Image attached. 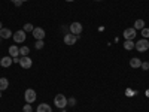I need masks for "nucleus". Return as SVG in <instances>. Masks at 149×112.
I'll list each match as a JSON object with an SVG mask.
<instances>
[{"label":"nucleus","mask_w":149,"mask_h":112,"mask_svg":"<svg viewBox=\"0 0 149 112\" xmlns=\"http://www.w3.org/2000/svg\"><path fill=\"white\" fill-rule=\"evenodd\" d=\"M54 105L57 106V108H60V109H64L66 106H67V97L64 96V94H57L55 97H54Z\"/></svg>","instance_id":"f257e3e1"},{"label":"nucleus","mask_w":149,"mask_h":112,"mask_svg":"<svg viewBox=\"0 0 149 112\" xmlns=\"http://www.w3.org/2000/svg\"><path fill=\"white\" fill-rule=\"evenodd\" d=\"M10 2H12V3H15V2H17V0H10Z\"/></svg>","instance_id":"cd10ccee"},{"label":"nucleus","mask_w":149,"mask_h":112,"mask_svg":"<svg viewBox=\"0 0 149 112\" xmlns=\"http://www.w3.org/2000/svg\"><path fill=\"white\" fill-rule=\"evenodd\" d=\"M12 60H14V63H19V58H18V57H15V58H12Z\"/></svg>","instance_id":"a878e982"},{"label":"nucleus","mask_w":149,"mask_h":112,"mask_svg":"<svg viewBox=\"0 0 149 112\" xmlns=\"http://www.w3.org/2000/svg\"><path fill=\"white\" fill-rule=\"evenodd\" d=\"M142 34H143V39H148L149 37V29H142Z\"/></svg>","instance_id":"5701e85b"},{"label":"nucleus","mask_w":149,"mask_h":112,"mask_svg":"<svg viewBox=\"0 0 149 112\" xmlns=\"http://www.w3.org/2000/svg\"><path fill=\"white\" fill-rule=\"evenodd\" d=\"M21 5H22L21 0H17V2H15V6H21Z\"/></svg>","instance_id":"393cba45"},{"label":"nucleus","mask_w":149,"mask_h":112,"mask_svg":"<svg viewBox=\"0 0 149 112\" xmlns=\"http://www.w3.org/2000/svg\"><path fill=\"white\" fill-rule=\"evenodd\" d=\"M140 69H143V70H149V63H148V61H142Z\"/></svg>","instance_id":"b1692460"},{"label":"nucleus","mask_w":149,"mask_h":112,"mask_svg":"<svg viewBox=\"0 0 149 112\" xmlns=\"http://www.w3.org/2000/svg\"><path fill=\"white\" fill-rule=\"evenodd\" d=\"M3 29V26H2V22H0V30H2Z\"/></svg>","instance_id":"bb28decb"},{"label":"nucleus","mask_w":149,"mask_h":112,"mask_svg":"<svg viewBox=\"0 0 149 112\" xmlns=\"http://www.w3.org/2000/svg\"><path fill=\"white\" fill-rule=\"evenodd\" d=\"M22 112H33V108H31V105H30V103L24 105V108H22Z\"/></svg>","instance_id":"aec40b11"},{"label":"nucleus","mask_w":149,"mask_h":112,"mask_svg":"<svg viewBox=\"0 0 149 112\" xmlns=\"http://www.w3.org/2000/svg\"><path fill=\"white\" fill-rule=\"evenodd\" d=\"M19 54H21V57H26V55H29V54H30V48H29L27 45L21 46V48H19Z\"/></svg>","instance_id":"f3484780"},{"label":"nucleus","mask_w":149,"mask_h":112,"mask_svg":"<svg viewBox=\"0 0 149 112\" xmlns=\"http://www.w3.org/2000/svg\"><path fill=\"white\" fill-rule=\"evenodd\" d=\"M12 63H14V60H12V57H10V55L0 58V66H2V67H9Z\"/></svg>","instance_id":"9b49d317"},{"label":"nucleus","mask_w":149,"mask_h":112,"mask_svg":"<svg viewBox=\"0 0 149 112\" xmlns=\"http://www.w3.org/2000/svg\"><path fill=\"white\" fill-rule=\"evenodd\" d=\"M76 41H78V36H74L72 33H67L64 36V43L66 45H74V43H76Z\"/></svg>","instance_id":"1a4fd4ad"},{"label":"nucleus","mask_w":149,"mask_h":112,"mask_svg":"<svg viewBox=\"0 0 149 112\" xmlns=\"http://www.w3.org/2000/svg\"><path fill=\"white\" fill-rule=\"evenodd\" d=\"M21 2H22V3H24V2H29V0H21Z\"/></svg>","instance_id":"c85d7f7f"},{"label":"nucleus","mask_w":149,"mask_h":112,"mask_svg":"<svg viewBox=\"0 0 149 112\" xmlns=\"http://www.w3.org/2000/svg\"><path fill=\"white\" fill-rule=\"evenodd\" d=\"M130 66H131L133 69H139V67L142 66V60H140V58H137V57L131 58V60H130Z\"/></svg>","instance_id":"4468645a"},{"label":"nucleus","mask_w":149,"mask_h":112,"mask_svg":"<svg viewBox=\"0 0 149 112\" xmlns=\"http://www.w3.org/2000/svg\"><path fill=\"white\" fill-rule=\"evenodd\" d=\"M8 52H9V55H10L12 58H15V57H19V55H21V54H19V48H18L17 45H10L9 49H8Z\"/></svg>","instance_id":"9d476101"},{"label":"nucleus","mask_w":149,"mask_h":112,"mask_svg":"<svg viewBox=\"0 0 149 112\" xmlns=\"http://www.w3.org/2000/svg\"><path fill=\"white\" fill-rule=\"evenodd\" d=\"M24 99H26L27 103H33L36 102V91L33 88H27L26 93H24Z\"/></svg>","instance_id":"39448f33"},{"label":"nucleus","mask_w":149,"mask_h":112,"mask_svg":"<svg viewBox=\"0 0 149 112\" xmlns=\"http://www.w3.org/2000/svg\"><path fill=\"white\" fill-rule=\"evenodd\" d=\"M66 2H74V0H66Z\"/></svg>","instance_id":"c756f323"},{"label":"nucleus","mask_w":149,"mask_h":112,"mask_svg":"<svg viewBox=\"0 0 149 112\" xmlns=\"http://www.w3.org/2000/svg\"><path fill=\"white\" fill-rule=\"evenodd\" d=\"M95 2H102V0H95Z\"/></svg>","instance_id":"7c9ffc66"},{"label":"nucleus","mask_w":149,"mask_h":112,"mask_svg":"<svg viewBox=\"0 0 149 112\" xmlns=\"http://www.w3.org/2000/svg\"><path fill=\"white\" fill-rule=\"evenodd\" d=\"M34 46H36V49H42L45 46V43H43V41H36Z\"/></svg>","instance_id":"6ab92c4d"},{"label":"nucleus","mask_w":149,"mask_h":112,"mask_svg":"<svg viewBox=\"0 0 149 112\" xmlns=\"http://www.w3.org/2000/svg\"><path fill=\"white\" fill-rule=\"evenodd\" d=\"M12 33L10 32V29H6V27H3L2 30H0V37H2V39H9V37H12Z\"/></svg>","instance_id":"f8f14e48"},{"label":"nucleus","mask_w":149,"mask_h":112,"mask_svg":"<svg viewBox=\"0 0 149 112\" xmlns=\"http://www.w3.org/2000/svg\"><path fill=\"white\" fill-rule=\"evenodd\" d=\"M0 97H2V91H0Z\"/></svg>","instance_id":"473e14b6"},{"label":"nucleus","mask_w":149,"mask_h":112,"mask_svg":"<svg viewBox=\"0 0 149 112\" xmlns=\"http://www.w3.org/2000/svg\"><path fill=\"white\" fill-rule=\"evenodd\" d=\"M134 29L136 30H142V29H145V21L143 20H137L134 22Z\"/></svg>","instance_id":"a211bd4d"},{"label":"nucleus","mask_w":149,"mask_h":112,"mask_svg":"<svg viewBox=\"0 0 149 112\" xmlns=\"http://www.w3.org/2000/svg\"><path fill=\"white\" fill-rule=\"evenodd\" d=\"M70 33L72 34H74V36H79L81 33H82V24L81 22H78V21H74V22H72L70 24Z\"/></svg>","instance_id":"20e7f679"},{"label":"nucleus","mask_w":149,"mask_h":112,"mask_svg":"<svg viewBox=\"0 0 149 112\" xmlns=\"http://www.w3.org/2000/svg\"><path fill=\"white\" fill-rule=\"evenodd\" d=\"M12 37H14L15 43H22L24 41H26V37H27V33L24 30H18V32H15L14 34H12Z\"/></svg>","instance_id":"7ed1b4c3"},{"label":"nucleus","mask_w":149,"mask_h":112,"mask_svg":"<svg viewBox=\"0 0 149 112\" xmlns=\"http://www.w3.org/2000/svg\"><path fill=\"white\" fill-rule=\"evenodd\" d=\"M76 105V99L72 97V99H67V106H74Z\"/></svg>","instance_id":"4be33fe9"},{"label":"nucleus","mask_w":149,"mask_h":112,"mask_svg":"<svg viewBox=\"0 0 149 112\" xmlns=\"http://www.w3.org/2000/svg\"><path fill=\"white\" fill-rule=\"evenodd\" d=\"M134 46H136L134 41H125V42H124V48H125L127 51H131V49H134Z\"/></svg>","instance_id":"dca6fc26"},{"label":"nucleus","mask_w":149,"mask_h":112,"mask_svg":"<svg viewBox=\"0 0 149 112\" xmlns=\"http://www.w3.org/2000/svg\"><path fill=\"white\" fill-rule=\"evenodd\" d=\"M31 33H33V36H34L36 41H43V37H45V34H46L42 27H34V30H33Z\"/></svg>","instance_id":"0eeeda50"},{"label":"nucleus","mask_w":149,"mask_h":112,"mask_svg":"<svg viewBox=\"0 0 149 112\" xmlns=\"http://www.w3.org/2000/svg\"><path fill=\"white\" fill-rule=\"evenodd\" d=\"M122 34H124V37H125V41H133L137 33H136V29H134V27H130V29H125V30H124Z\"/></svg>","instance_id":"6e6552de"},{"label":"nucleus","mask_w":149,"mask_h":112,"mask_svg":"<svg viewBox=\"0 0 149 112\" xmlns=\"http://www.w3.org/2000/svg\"><path fill=\"white\" fill-rule=\"evenodd\" d=\"M9 87V81L6 78H0V91H5Z\"/></svg>","instance_id":"2eb2a0df"},{"label":"nucleus","mask_w":149,"mask_h":112,"mask_svg":"<svg viewBox=\"0 0 149 112\" xmlns=\"http://www.w3.org/2000/svg\"><path fill=\"white\" fill-rule=\"evenodd\" d=\"M146 93H148V96H149V90H148V91H146Z\"/></svg>","instance_id":"2f4dec72"},{"label":"nucleus","mask_w":149,"mask_h":112,"mask_svg":"<svg viewBox=\"0 0 149 112\" xmlns=\"http://www.w3.org/2000/svg\"><path fill=\"white\" fill-rule=\"evenodd\" d=\"M134 48L137 49L139 52L148 51V49H149V42H148V39H140V41H137V42H136V46H134Z\"/></svg>","instance_id":"f03ea898"},{"label":"nucleus","mask_w":149,"mask_h":112,"mask_svg":"<svg viewBox=\"0 0 149 112\" xmlns=\"http://www.w3.org/2000/svg\"><path fill=\"white\" fill-rule=\"evenodd\" d=\"M37 112H52V108L48 103H40L37 105Z\"/></svg>","instance_id":"ddd939ff"},{"label":"nucleus","mask_w":149,"mask_h":112,"mask_svg":"<svg viewBox=\"0 0 149 112\" xmlns=\"http://www.w3.org/2000/svg\"><path fill=\"white\" fill-rule=\"evenodd\" d=\"M19 66H21L22 69H30V67L33 66V61H31V58H30L29 55L21 57V58H19Z\"/></svg>","instance_id":"423d86ee"},{"label":"nucleus","mask_w":149,"mask_h":112,"mask_svg":"<svg viewBox=\"0 0 149 112\" xmlns=\"http://www.w3.org/2000/svg\"><path fill=\"white\" fill-rule=\"evenodd\" d=\"M22 30L27 33V32H33V30H34V27L31 26V24H26V26H24V29H22Z\"/></svg>","instance_id":"412c9836"}]
</instances>
